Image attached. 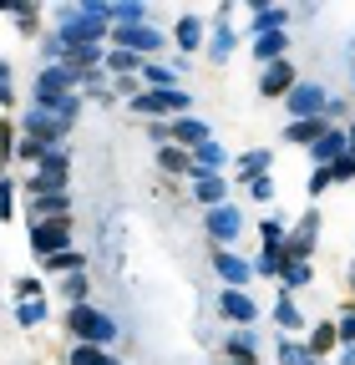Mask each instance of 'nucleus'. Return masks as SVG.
<instances>
[{
    "label": "nucleus",
    "mask_w": 355,
    "mask_h": 365,
    "mask_svg": "<svg viewBox=\"0 0 355 365\" xmlns=\"http://www.w3.org/2000/svg\"><path fill=\"white\" fill-rule=\"evenodd\" d=\"M66 330H71L81 345H107V340L117 335L112 314L97 309V304H71V309H66Z\"/></svg>",
    "instance_id": "1"
},
{
    "label": "nucleus",
    "mask_w": 355,
    "mask_h": 365,
    "mask_svg": "<svg viewBox=\"0 0 355 365\" xmlns=\"http://www.w3.org/2000/svg\"><path fill=\"white\" fill-rule=\"evenodd\" d=\"M31 244H36V254H41V259L61 254V249L71 244V218H41V223L31 228Z\"/></svg>",
    "instance_id": "2"
},
{
    "label": "nucleus",
    "mask_w": 355,
    "mask_h": 365,
    "mask_svg": "<svg viewBox=\"0 0 355 365\" xmlns=\"http://www.w3.org/2000/svg\"><path fill=\"white\" fill-rule=\"evenodd\" d=\"M112 41H117V51H163V36L153 31V26H117L112 31Z\"/></svg>",
    "instance_id": "3"
},
{
    "label": "nucleus",
    "mask_w": 355,
    "mask_h": 365,
    "mask_svg": "<svg viewBox=\"0 0 355 365\" xmlns=\"http://www.w3.org/2000/svg\"><path fill=\"white\" fill-rule=\"evenodd\" d=\"M289 112L304 122V117H325V91L320 86H309V81H299L294 91H289Z\"/></svg>",
    "instance_id": "4"
},
{
    "label": "nucleus",
    "mask_w": 355,
    "mask_h": 365,
    "mask_svg": "<svg viewBox=\"0 0 355 365\" xmlns=\"http://www.w3.org/2000/svg\"><path fill=\"white\" fill-rule=\"evenodd\" d=\"M188 97L183 91H143V97H132V112H183Z\"/></svg>",
    "instance_id": "5"
},
{
    "label": "nucleus",
    "mask_w": 355,
    "mask_h": 365,
    "mask_svg": "<svg viewBox=\"0 0 355 365\" xmlns=\"http://www.w3.org/2000/svg\"><path fill=\"white\" fill-rule=\"evenodd\" d=\"M168 137H173L183 153H188V148H203V143H208V122H198V117H178V122L168 127Z\"/></svg>",
    "instance_id": "6"
},
{
    "label": "nucleus",
    "mask_w": 355,
    "mask_h": 365,
    "mask_svg": "<svg viewBox=\"0 0 355 365\" xmlns=\"http://www.w3.org/2000/svg\"><path fill=\"white\" fill-rule=\"evenodd\" d=\"M259 91H264V97H289V91H294V66L289 61H274L269 71H264Z\"/></svg>",
    "instance_id": "7"
},
{
    "label": "nucleus",
    "mask_w": 355,
    "mask_h": 365,
    "mask_svg": "<svg viewBox=\"0 0 355 365\" xmlns=\"http://www.w3.org/2000/svg\"><path fill=\"white\" fill-rule=\"evenodd\" d=\"M218 309H224L229 319H244V325H249V319H259V304H254L244 289H224V294H218Z\"/></svg>",
    "instance_id": "8"
},
{
    "label": "nucleus",
    "mask_w": 355,
    "mask_h": 365,
    "mask_svg": "<svg viewBox=\"0 0 355 365\" xmlns=\"http://www.w3.org/2000/svg\"><path fill=\"white\" fill-rule=\"evenodd\" d=\"M325 132H330V122H325V117H304V122H289V127H284L289 143H309V148H315Z\"/></svg>",
    "instance_id": "9"
},
{
    "label": "nucleus",
    "mask_w": 355,
    "mask_h": 365,
    "mask_svg": "<svg viewBox=\"0 0 355 365\" xmlns=\"http://www.w3.org/2000/svg\"><path fill=\"white\" fill-rule=\"evenodd\" d=\"M224 163H229L224 148H218V143H203L198 158H193V173H198V178H218V168H224Z\"/></svg>",
    "instance_id": "10"
},
{
    "label": "nucleus",
    "mask_w": 355,
    "mask_h": 365,
    "mask_svg": "<svg viewBox=\"0 0 355 365\" xmlns=\"http://www.w3.org/2000/svg\"><path fill=\"white\" fill-rule=\"evenodd\" d=\"M345 148H350V137H345V132H335V127H330V132H325V137H320V143H315V163H325V168H330V163H335V158H345Z\"/></svg>",
    "instance_id": "11"
},
{
    "label": "nucleus",
    "mask_w": 355,
    "mask_h": 365,
    "mask_svg": "<svg viewBox=\"0 0 355 365\" xmlns=\"http://www.w3.org/2000/svg\"><path fill=\"white\" fill-rule=\"evenodd\" d=\"M208 228H213V239H224V244H229V239L239 234V213H234L229 203H218V208L208 213Z\"/></svg>",
    "instance_id": "12"
},
{
    "label": "nucleus",
    "mask_w": 355,
    "mask_h": 365,
    "mask_svg": "<svg viewBox=\"0 0 355 365\" xmlns=\"http://www.w3.org/2000/svg\"><path fill=\"white\" fill-rule=\"evenodd\" d=\"M284 46H289L284 31H264V36H254V56L259 61H274V56H284Z\"/></svg>",
    "instance_id": "13"
},
{
    "label": "nucleus",
    "mask_w": 355,
    "mask_h": 365,
    "mask_svg": "<svg viewBox=\"0 0 355 365\" xmlns=\"http://www.w3.org/2000/svg\"><path fill=\"white\" fill-rule=\"evenodd\" d=\"M213 269L224 274L234 289H239V284H249V264H244V259H234V254H213Z\"/></svg>",
    "instance_id": "14"
},
{
    "label": "nucleus",
    "mask_w": 355,
    "mask_h": 365,
    "mask_svg": "<svg viewBox=\"0 0 355 365\" xmlns=\"http://www.w3.org/2000/svg\"><path fill=\"white\" fill-rule=\"evenodd\" d=\"M61 127H66V122H56L51 112H31V117H26V132H31V137H61Z\"/></svg>",
    "instance_id": "15"
},
{
    "label": "nucleus",
    "mask_w": 355,
    "mask_h": 365,
    "mask_svg": "<svg viewBox=\"0 0 355 365\" xmlns=\"http://www.w3.org/2000/svg\"><path fill=\"white\" fill-rule=\"evenodd\" d=\"M158 168H163V173H193V158H188L183 148H163V153H158Z\"/></svg>",
    "instance_id": "16"
},
{
    "label": "nucleus",
    "mask_w": 355,
    "mask_h": 365,
    "mask_svg": "<svg viewBox=\"0 0 355 365\" xmlns=\"http://www.w3.org/2000/svg\"><path fill=\"white\" fill-rule=\"evenodd\" d=\"M340 345V335H335V325H315V330H309V355H325V350H335Z\"/></svg>",
    "instance_id": "17"
},
{
    "label": "nucleus",
    "mask_w": 355,
    "mask_h": 365,
    "mask_svg": "<svg viewBox=\"0 0 355 365\" xmlns=\"http://www.w3.org/2000/svg\"><path fill=\"white\" fill-rule=\"evenodd\" d=\"M198 36H203V21L198 16H183V21H178V51H193Z\"/></svg>",
    "instance_id": "18"
},
{
    "label": "nucleus",
    "mask_w": 355,
    "mask_h": 365,
    "mask_svg": "<svg viewBox=\"0 0 355 365\" xmlns=\"http://www.w3.org/2000/svg\"><path fill=\"white\" fill-rule=\"evenodd\" d=\"M71 365H117V360H112L102 345H76V350H71Z\"/></svg>",
    "instance_id": "19"
},
{
    "label": "nucleus",
    "mask_w": 355,
    "mask_h": 365,
    "mask_svg": "<svg viewBox=\"0 0 355 365\" xmlns=\"http://www.w3.org/2000/svg\"><path fill=\"white\" fill-rule=\"evenodd\" d=\"M46 269H51V274H81V254H76V249H61V254L46 259Z\"/></svg>",
    "instance_id": "20"
},
{
    "label": "nucleus",
    "mask_w": 355,
    "mask_h": 365,
    "mask_svg": "<svg viewBox=\"0 0 355 365\" xmlns=\"http://www.w3.org/2000/svg\"><path fill=\"white\" fill-rule=\"evenodd\" d=\"M254 350H259V335H254V330H239V335L229 340V355H234V360H254Z\"/></svg>",
    "instance_id": "21"
},
{
    "label": "nucleus",
    "mask_w": 355,
    "mask_h": 365,
    "mask_svg": "<svg viewBox=\"0 0 355 365\" xmlns=\"http://www.w3.org/2000/svg\"><path fill=\"white\" fill-rule=\"evenodd\" d=\"M279 274H284V289H289V294H294L299 284H309V264H304V259H289Z\"/></svg>",
    "instance_id": "22"
},
{
    "label": "nucleus",
    "mask_w": 355,
    "mask_h": 365,
    "mask_svg": "<svg viewBox=\"0 0 355 365\" xmlns=\"http://www.w3.org/2000/svg\"><path fill=\"white\" fill-rule=\"evenodd\" d=\"M239 168L249 173V182H254V178H264V168H269V148H254V153H244V158H239Z\"/></svg>",
    "instance_id": "23"
},
{
    "label": "nucleus",
    "mask_w": 355,
    "mask_h": 365,
    "mask_svg": "<svg viewBox=\"0 0 355 365\" xmlns=\"http://www.w3.org/2000/svg\"><path fill=\"white\" fill-rule=\"evenodd\" d=\"M279 360H284V365H320V355H309V350H304V345H294V340H284V345H279Z\"/></svg>",
    "instance_id": "24"
},
{
    "label": "nucleus",
    "mask_w": 355,
    "mask_h": 365,
    "mask_svg": "<svg viewBox=\"0 0 355 365\" xmlns=\"http://www.w3.org/2000/svg\"><path fill=\"white\" fill-rule=\"evenodd\" d=\"M16 319H21V325H26V330H36V325H41V319H46V304H41V299H26V304L16 309Z\"/></svg>",
    "instance_id": "25"
},
{
    "label": "nucleus",
    "mask_w": 355,
    "mask_h": 365,
    "mask_svg": "<svg viewBox=\"0 0 355 365\" xmlns=\"http://www.w3.org/2000/svg\"><path fill=\"white\" fill-rule=\"evenodd\" d=\"M274 319H279V325H284V330H299V325H304V314L294 309V299H289V294L279 299V309H274Z\"/></svg>",
    "instance_id": "26"
},
{
    "label": "nucleus",
    "mask_w": 355,
    "mask_h": 365,
    "mask_svg": "<svg viewBox=\"0 0 355 365\" xmlns=\"http://www.w3.org/2000/svg\"><path fill=\"white\" fill-rule=\"evenodd\" d=\"M61 294H66L71 304H86V274H66V279H61Z\"/></svg>",
    "instance_id": "27"
},
{
    "label": "nucleus",
    "mask_w": 355,
    "mask_h": 365,
    "mask_svg": "<svg viewBox=\"0 0 355 365\" xmlns=\"http://www.w3.org/2000/svg\"><path fill=\"white\" fill-rule=\"evenodd\" d=\"M198 198L218 208V203H224V178H198Z\"/></svg>",
    "instance_id": "28"
},
{
    "label": "nucleus",
    "mask_w": 355,
    "mask_h": 365,
    "mask_svg": "<svg viewBox=\"0 0 355 365\" xmlns=\"http://www.w3.org/2000/svg\"><path fill=\"white\" fill-rule=\"evenodd\" d=\"M345 178H355V153H345V158L330 163V182H345Z\"/></svg>",
    "instance_id": "29"
},
{
    "label": "nucleus",
    "mask_w": 355,
    "mask_h": 365,
    "mask_svg": "<svg viewBox=\"0 0 355 365\" xmlns=\"http://www.w3.org/2000/svg\"><path fill=\"white\" fill-rule=\"evenodd\" d=\"M208 51H213V56H218V61H224V56H229V51H234V36H229V31H224V26H218V36H213V41H208Z\"/></svg>",
    "instance_id": "30"
},
{
    "label": "nucleus",
    "mask_w": 355,
    "mask_h": 365,
    "mask_svg": "<svg viewBox=\"0 0 355 365\" xmlns=\"http://www.w3.org/2000/svg\"><path fill=\"white\" fill-rule=\"evenodd\" d=\"M112 16H117L122 26H143V16H148V11H143V6H117Z\"/></svg>",
    "instance_id": "31"
},
{
    "label": "nucleus",
    "mask_w": 355,
    "mask_h": 365,
    "mask_svg": "<svg viewBox=\"0 0 355 365\" xmlns=\"http://www.w3.org/2000/svg\"><path fill=\"white\" fill-rule=\"evenodd\" d=\"M132 66H138V56H132V51H112V71H117V76H132Z\"/></svg>",
    "instance_id": "32"
},
{
    "label": "nucleus",
    "mask_w": 355,
    "mask_h": 365,
    "mask_svg": "<svg viewBox=\"0 0 355 365\" xmlns=\"http://www.w3.org/2000/svg\"><path fill=\"white\" fill-rule=\"evenodd\" d=\"M11 198H16V193H11V178H0V218H11V213H16Z\"/></svg>",
    "instance_id": "33"
},
{
    "label": "nucleus",
    "mask_w": 355,
    "mask_h": 365,
    "mask_svg": "<svg viewBox=\"0 0 355 365\" xmlns=\"http://www.w3.org/2000/svg\"><path fill=\"white\" fill-rule=\"evenodd\" d=\"M335 335H340L345 345H355V314H345V319H340V325H335Z\"/></svg>",
    "instance_id": "34"
},
{
    "label": "nucleus",
    "mask_w": 355,
    "mask_h": 365,
    "mask_svg": "<svg viewBox=\"0 0 355 365\" xmlns=\"http://www.w3.org/2000/svg\"><path fill=\"white\" fill-rule=\"evenodd\" d=\"M16 294H21V299H36V294H41V279H16Z\"/></svg>",
    "instance_id": "35"
},
{
    "label": "nucleus",
    "mask_w": 355,
    "mask_h": 365,
    "mask_svg": "<svg viewBox=\"0 0 355 365\" xmlns=\"http://www.w3.org/2000/svg\"><path fill=\"white\" fill-rule=\"evenodd\" d=\"M249 193H254V198H269V193H274V182H269V178H254V182H249Z\"/></svg>",
    "instance_id": "36"
},
{
    "label": "nucleus",
    "mask_w": 355,
    "mask_h": 365,
    "mask_svg": "<svg viewBox=\"0 0 355 365\" xmlns=\"http://www.w3.org/2000/svg\"><path fill=\"white\" fill-rule=\"evenodd\" d=\"M11 158V122H0V163Z\"/></svg>",
    "instance_id": "37"
},
{
    "label": "nucleus",
    "mask_w": 355,
    "mask_h": 365,
    "mask_svg": "<svg viewBox=\"0 0 355 365\" xmlns=\"http://www.w3.org/2000/svg\"><path fill=\"white\" fill-rule=\"evenodd\" d=\"M0 102H11V66L0 61Z\"/></svg>",
    "instance_id": "38"
},
{
    "label": "nucleus",
    "mask_w": 355,
    "mask_h": 365,
    "mask_svg": "<svg viewBox=\"0 0 355 365\" xmlns=\"http://www.w3.org/2000/svg\"><path fill=\"white\" fill-rule=\"evenodd\" d=\"M325 182H330V168H315V178H309V193H320Z\"/></svg>",
    "instance_id": "39"
},
{
    "label": "nucleus",
    "mask_w": 355,
    "mask_h": 365,
    "mask_svg": "<svg viewBox=\"0 0 355 365\" xmlns=\"http://www.w3.org/2000/svg\"><path fill=\"white\" fill-rule=\"evenodd\" d=\"M340 365H355V345H345V355H340Z\"/></svg>",
    "instance_id": "40"
},
{
    "label": "nucleus",
    "mask_w": 355,
    "mask_h": 365,
    "mask_svg": "<svg viewBox=\"0 0 355 365\" xmlns=\"http://www.w3.org/2000/svg\"><path fill=\"white\" fill-rule=\"evenodd\" d=\"M229 365H259V360H229Z\"/></svg>",
    "instance_id": "41"
},
{
    "label": "nucleus",
    "mask_w": 355,
    "mask_h": 365,
    "mask_svg": "<svg viewBox=\"0 0 355 365\" xmlns=\"http://www.w3.org/2000/svg\"><path fill=\"white\" fill-rule=\"evenodd\" d=\"M350 148H355V127H350Z\"/></svg>",
    "instance_id": "42"
},
{
    "label": "nucleus",
    "mask_w": 355,
    "mask_h": 365,
    "mask_svg": "<svg viewBox=\"0 0 355 365\" xmlns=\"http://www.w3.org/2000/svg\"><path fill=\"white\" fill-rule=\"evenodd\" d=\"M350 279H355V269H350Z\"/></svg>",
    "instance_id": "43"
}]
</instances>
